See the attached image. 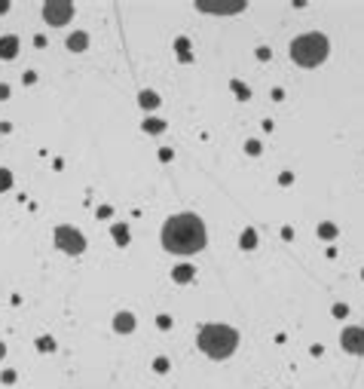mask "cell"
Returning <instances> with one entry per match:
<instances>
[{
  "label": "cell",
  "mask_w": 364,
  "mask_h": 389,
  "mask_svg": "<svg viewBox=\"0 0 364 389\" xmlns=\"http://www.w3.org/2000/svg\"><path fill=\"white\" fill-rule=\"evenodd\" d=\"M162 245L165 251H175V255H193V251L205 248V224H202L199 215H175L162 224Z\"/></svg>",
  "instance_id": "obj_1"
},
{
  "label": "cell",
  "mask_w": 364,
  "mask_h": 389,
  "mask_svg": "<svg viewBox=\"0 0 364 389\" xmlns=\"http://www.w3.org/2000/svg\"><path fill=\"white\" fill-rule=\"evenodd\" d=\"M196 343H199V349L205 352V356L226 359V356H233V352H236L239 334H236V328H230V325H202Z\"/></svg>",
  "instance_id": "obj_2"
},
{
  "label": "cell",
  "mask_w": 364,
  "mask_h": 389,
  "mask_svg": "<svg viewBox=\"0 0 364 389\" xmlns=\"http://www.w3.org/2000/svg\"><path fill=\"white\" fill-rule=\"evenodd\" d=\"M291 59L303 67H315L327 59V37L324 34H303L291 43Z\"/></svg>",
  "instance_id": "obj_3"
},
{
  "label": "cell",
  "mask_w": 364,
  "mask_h": 389,
  "mask_svg": "<svg viewBox=\"0 0 364 389\" xmlns=\"http://www.w3.org/2000/svg\"><path fill=\"white\" fill-rule=\"evenodd\" d=\"M55 245H59L61 251H67V255H83L86 251V239L80 230H74V227H55Z\"/></svg>",
  "instance_id": "obj_4"
},
{
  "label": "cell",
  "mask_w": 364,
  "mask_h": 389,
  "mask_svg": "<svg viewBox=\"0 0 364 389\" xmlns=\"http://www.w3.org/2000/svg\"><path fill=\"white\" fill-rule=\"evenodd\" d=\"M43 19H46L49 25L61 28L67 19H74V6L71 3H46V6H43Z\"/></svg>",
  "instance_id": "obj_5"
},
{
  "label": "cell",
  "mask_w": 364,
  "mask_h": 389,
  "mask_svg": "<svg viewBox=\"0 0 364 389\" xmlns=\"http://www.w3.org/2000/svg\"><path fill=\"white\" fill-rule=\"evenodd\" d=\"M340 346L352 356H361L364 352V328H346L343 334H340Z\"/></svg>",
  "instance_id": "obj_6"
},
{
  "label": "cell",
  "mask_w": 364,
  "mask_h": 389,
  "mask_svg": "<svg viewBox=\"0 0 364 389\" xmlns=\"http://www.w3.org/2000/svg\"><path fill=\"white\" fill-rule=\"evenodd\" d=\"M19 55V40L13 37V34H9V37H0V59H16Z\"/></svg>",
  "instance_id": "obj_7"
},
{
  "label": "cell",
  "mask_w": 364,
  "mask_h": 389,
  "mask_svg": "<svg viewBox=\"0 0 364 389\" xmlns=\"http://www.w3.org/2000/svg\"><path fill=\"white\" fill-rule=\"evenodd\" d=\"M196 6L205 13H239V9H245V3H196Z\"/></svg>",
  "instance_id": "obj_8"
},
{
  "label": "cell",
  "mask_w": 364,
  "mask_h": 389,
  "mask_svg": "<svg viewBox=\"0 0 364 389\" xmlns=\"http://www.w3.org/2000/svg\"><path fill=\"white\" fill-rule=\"evenodd\" d=\"M113 328H117L120 334H129V331H135V316H132V313H117V319H113Z\"/></svg>",
  "instance_id": "obj_9"
},
{
  "label": "cell",
  "mask_w": 364,
  "mask_h": 389,
  "mask_svg": "<svg viewBox=\"0 0 364 389\" xmlns=\"http://www.w3.org/2000/svg\"><path fill=\"white\" fill-rule=\"evenodd\" d=\"M86 46H89V34L86 31H77V34L67 37V49H71V52H83Z\"/></svg>",
  "instance_id": "obj_10"
},
{
  "label": "cell",
  "mask_w": 364,
  "mask_h": 389,
  "mask_svg": "<svg viewBox=\"0 0 364 389\" xmlns=\"http://www.w3.org/2000/svg\"><path fill=\"white\" fill-rule=\"evenodd\" d=\"M138 105H141V108H147V110H153V108H159V95H156V92H150V89H144V92L138 95Z\"/></svg>",
  "instance_id": "obj_11"
},
{
  "label": "cell",
  "mask_w": 364,
  "mask_h": 389,
  "mask_svg": "<svg viewBox=\"0 0 364 389\" xmlns=\"http://www.w3.org/2000/svg\"><path fill=\"white\" fill-rule=\"evenodd\" d=\"M193 276H196V270H193L190 264H184V267H175V270H172V279H175V282H190Z\"/></svg>",
  "instance_id": "obj_12"
},
{
  "label": "cell",
  "mask_w": 364,
  "mask_h": 389,
  "mask_svg": "<svg viewBox=\"0 0 364 389\" xmlns=\"http://www.w3.org/2000/svg\"><path fill=\"white\" fill-rule=\"evenodd\" d=\"M113 242H117V245H129V227L126 224H113Z\"/></svg>",
  "instance_id": "obj_13"
},
{
  "label": "cell",
  "mask_w": 364,
  "mask_h": 389,
  "mask_svg": "<svg viewBox=\"0 0 364 389\" xmlns=\"http://www.w3.org/2000/svg\"><path fill=\"white\" fill-rule=\"evenodd\" d=\"M175 49H178V55H181V62H193V55H190V40H187V37H178V40H175Z\"/></svg>",
  "instance_id": "obj_14"
},
{
  "label": "cell",
  "mask_w": 364,
  "mask_h": 389,
  "mask_svg": "<svg viewBox=\"0 0 364 389\" xmlns=\"http://www.w3.org/2000/svg\"><path fill=\"white\" fill-rule=\"evenodd\" d=\"M230 86H233V92H236V98H242V101H248L251 98V89H248L242 80H230Z\"/></svg>",
  "instance_id": "obj_15"
},
{
  "label": "cell",
  "mask_w": 364,
  "mask_h": 389,
  "mask_svg": "<svg viewBox=\"0 0 364 389\" xmlns=\"http://www.w3.org/2000/svg\"><path fill=\"white\" fill-rule=\"evenodd\" d=\"M144 132L159 135V132H165V123H162V120H144Z\"/></svg>",
  "instance_id": "obj_16"
},
{
  "label": "cell",
  "mask_w": 364,
  "mask_h": 389,
  "mask_svg": "<svg viewBox=\"0 0 364 389\" xmlns=\"http://www.w3.org/2000/svg\"><path fill=\"white\" fill-rule=\"evenodd\" d=\"M239 245H242V248H254V245H257V233H254V230H245L242 239H239Z\"/></svg>",
  "instance_id": "obj_17"
},
{
  "label": "cell",
  "mask_w": 364,
  "mask_h": 389,
  "mask_svg": "<svg viewBox=\"0 0 364 389\" xmlns=\"http://www.w3.org/2000/svg\"><path fill=\"white\" fill-rule=\"evenodd\" d=\"M334 236H337L334 224H318V239H334Z\"/></svg>",
  "instance_id": "obj_18"
},
{
  "label": "cell",
  "mask_w": 364,
  "mask_h": 389,
  "mask_svg": "<svg viewBox=\"0 0 364 389\" xmlns=\"http://www.w3.org/2000/svg\"><path fill=\"white\" fill-rule=\"evenodd\" d=\"M9 187H13V172H9V169H0V193L9 190Z\"/></svg>",
  "instance_id": "obj_19"
},
{
  "label": "cell",
  "mask_w": 364,
  "mask_h": 389,
  "mask_svg": "<svg viewBox=\"0 0 364 389\" xmlns=\"http://www.w3.org/2000/svg\"><path fill=\"white\" fill-rule=\"evenodd\" d=\"M37 349H40V352H52V349H55V340H52V337H40V340H37Z\"/></svg>",
  "instance_id": "obj_20"
},
{
  "label": "cell",
  "mask_w": 364,
  "mask_h": 389,
  "mask_svg": "<svg viewBox=\"0 0 364 389\" xmlns=\"http://www.w3.org/2000/svg\"><path fill=\"white\" fill-rule=\"evenodd\" d=\"M245 151L251 153V156H257L260 153V141H245Z\"/></svg>",
  "instance_id": "obj_21"
},
{
  "label": "cell",
  "mask_w": 364,
  "mask_h": 389,
  "mask_svg": "<svg viewBox=\"0 0 364 389\" xmlns=\"http://www.w3.org/2000/svg\"><path fill=\"white\" fill-rule=\"evenodd\" d=\"M334 316H337V319L349 316V306H346V303H337V306H334Z\"/></svg>",
  "instance_id": "obj_22"
},
{
  "label": "cell",
  "mask_w": 364,
  "mask_h": 389,
  "mask_svg": "<svg viewBox=\"0 0 364 389\" xmlns=\"http://www.w3.org/2000/svg\"><path fill=\"white\" fill-rule=\"evenodd\" d=\"M153 368H156L159 374H165V371H168V359H156V362H153Z\"/></svg>",
  "instance_id": "obj_23"
},
{
  "label": "cell",
  "mask_w": 364,
  "mask_h": 389,
  "mask_svg": "<svg viewBox=\"0 0 364 389\" xmlns=\"http://www.w3.org/2000/svg\"><path fill=\"white\" fill-rule=\"evenodd\" d=\"M156 325H159V328H162V331H165V328H172V319H168V316L162 313V316H159V319H156Z\"/></svg>",
  "instance_id": "obj_24"
},
{
  "label": "cell",
  "mask_w": 364,
  "mask_h": 389,
  "mask_svg": "<svg viewBox=\"0 0 364 389\" xmlns=\"http://www.w3.org/2000/svg\"><path fill=\"white\" fill-rule=\"evenodd\" d=\"M291 181H294V175H291V172H282V175H279V184H285V187H288Z\"/></svg>",
  "instance_id": "obj_25"
},
{
  "label": "cell",
  "mask_w": 364,
  "mask_h": 389,
  "mask_svg": "<svg viewBox=\"0 0 364 389\" xmlns=\"http://www.w3.org/2000/svg\"><path fill=\"white\" fill-rule=\"evenodd\" d=\"M110 215H113L110 205H101V209H98V218H110Z\"/></svg>",
  "instance_id": "obj_26"
},
{
  "label": "cell",
  "mask_w": 364,
  "mask_h": 389,
  "mask_svg": "<svg viewBox=\"0 0 364 389\" xmlns=\"http://www.w3.org/2000/svg\"><path fill=\"white\" fill-rule=\"evenodd\" d=\"M0 380H3V383H13V380H16V371H3V374H0Z\"/></svg>",
  "instance_id": "obj_27"
},
{
  "label": "cell",
  "mask_w": 364,
  "mask_h": 389,
  "mask_svg": "<svg viewBox=\"0 0 364 389\" xmlns=\"http://www.w3.org/2000/svg\"><path fill=\"white\" fill-rule=\"evenodd\" d=\"M269 55H272V52H269L266 46H260V49H257V59H260V62H266V59H269Z\"/></svg>",
  "instance_id": "obj_28"
},
{
  "label": "cell",
  "mask_w": 364,
  "mask_h": 389,
  "mask_svg": "<svg viewBox=\"0 0 364 389\" xmlns=\"http://www.w3.org/2000/svg\"><path fill=\"white\" fill-rule=\"evenodd\" d=\"M159 159H162V163H168V159H172V151H168V147H162V151H159Z\"/></svg>",
  "instance_id": "obj_29"
},
{
  "label": "cell",
  "mask_w": 364,
  "mask_h": 389,
  "mask_svg": "<svg viewBox=\"0 0 364 389\" xmlns=\"http://www.w3.org/2000/svg\"><path fill=\"white\" fill-rule=\"evenodd\" d=\"M6 98H9V86L0 83V101H6Z\"/></svg>",
  "instance_id": "obj_30"
},
{
  "label": "cell",
  "mask_w": 364,
  "mask_h": 389,
  "mask_svg": "<svg viewBox=\"0 0 364 389\" xmlns=\"http://www.w3.org/2000/svg\"><path fill=\"white\" fill-rule=\"evenodd\" d=\"M6 356V346H3V343H0V359H3Z\"/></svg>",
  "instance_id": "obj_31"
},
{
  "label": "cell",
  "mask_w": 364,
  "mask_h": 389,
  "mask_svg": "<svg viewBox=\"0 0 364 389\" xmlns=\"http://www.w3.org/2000/svg\"><path fill=\"white\" fill-rule=\"evenodd\" d=\"M361 276H364V273H361Z\"/></svg>",
  "instance_id": "obj_32"
}]
</instances>
